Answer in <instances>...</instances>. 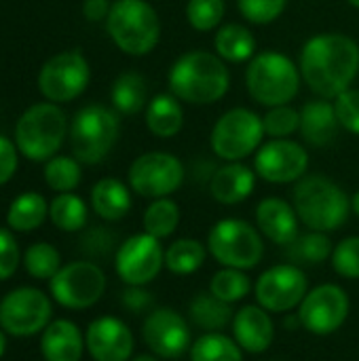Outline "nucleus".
Segmentation results:
<instances>
[{
	"instance_id": "obj_1",
	"label": "nucleus",
	"mask_w": 359,
	"mask_h": 361,
	"mask_svg": "<svg viewBox=\"0 0 359 361\" xmlns=\"http://www.w3.org/2000/svg\"><path fill=\"white\" fill-rule=\"evenodd\" d=\"M359 72L358 42L345 34H317L300 51V76L324 99L347 91Z\"/></svg>"
},
{
	"instance_id": "obj_2",
	"label": "nucleus",
	"mask_w": 359,
	"mask_h": 361,
	"mask_svg": "<svg viewBox=\"0 0 359 361\" xmlns=\"http://www.w3.org/2000/svg\"><path fill=\"white\" fill-rule=\"evenodd\" d=\"M169 91L193 106L214 104L226 95L231 74L220 55L209 51H190L176 59L167 74Z\"/></svg>"
},
{
	"instance_id": "obj_3",
	"label": "nucleus",
	"mask_w": 359,
	"mask_h": 361,
	"mask_svg": "<svg viewBox=\"0 0 359 361\" xmlns=\"http://www.w3.org/2000/svg\"><path fill=\"white\" fill-rule=\"evenodd\" d=\"M292 201L298 220L320 233L341 228L351 212V201L345 190L326 176H307L298 180Z\"/></svg>"
},
{
	"instance_id": "obj_4",
	"label": "nucleus",
	"mask_w": 359,
	"mask_h": 361,
	"mask_svg": "<svg viewBox=\"0 0 359 361\" xmlns=\"http://www.w3.org/2000/svg\"><path fill=\"white\" fill-rule=\"evenodd\" d=\"M245 85L262 106H284L296 97L300 87V72L294 61L279 51H264L250 59L245 70Z\"/></svg>"
},
{
	"instance_id": "obj_5",
	"label": "nucleus",
	"mask_w": 359,
	"mask_h": 361,
	"mask_svg": "<svg viewBox=\"0 0 359 361\" xmlns=\"http://www.w3.org/2000/svg\"><path fill=\"white\" fill-rule=\"evenodd\" d=\"M106 27L123 53L138 57L150 53L161 36L159 15L146 0H116L108 13Z\"/></svg>"
},
{
	"instance_id": "obj_6",
	"label": "nucleus",
	"mask_w": 359,
	"mask_h": 361,
	"mask_svg": "<svg viewBox=\"0 0 359 361\" xmlns=\"http://www.w3.org/2000/svg\"><path fill=\"white\" fill-rule=\"evenodd\" d=\"M207 250L226 269L250 271L264 256L260 233L245 220L226 218L214 224L207 237Z\"/></svg>"
},
{
	"instance_id": "obj_7",
	"label": "nucleus",
	"mask_w": 359,
	"mask_h": 361,
	"mask_svg": "<svg viewBox=\"0 0 359 361\" xmlns=\"http://www.w3.org/2000/svg\"><path fill=\"white\" fill-rule=\"evenodd\" d=\"M66 135V114L53 104H36L17 121L15 140L21 154L32 161L53 157Z\"/></svg>"
},
{
	"instance_id": "obj_8",
	"label": "nucleus",
	"mask_w": 359,
	"mask_h": 361,
	"mask_svg": "<svg viewBox=\"0 0 359 361\" xmlns=\"http://www.w3.org/2000/svg\"><path fill=\"white\" fill-rule=\"evenodd\" d=\"M118 140V118L104 106H87L76 112L70 129L72 152L80 163L95 165L108 157Z\"/></svg>"
},
{
	"instance_id": "obj_9",
	"label": "nucleus",
	"mask_w": 359,
	"mask_h": 361,
	"mask_svg": "<svg viewBox=\"0 0 359 361\" xmlns=\"http://www.w3.org/2000/svg\"><path fill=\"white\" fill-rule=\"evenodd\" d=\"M262 118L248 110V108H233L218 118L212 129V150L229 161L235 163L239 159L250 157L264 137Z\"/></svg>"
},
{
	"instance_id": "obj_10",
	"label": "nucleus",
	"mask_w": 359,
	"mask_h": 361,
	"mask_svg": "<svg viewBox=\"0 0 359 361\" xmlns=\"http://www.w3.org/2000/svg\"><path fill=\"white\" fill-rule=\"evenodd\" d=\"M53 298L66 309H89L106 292V275L95 262H70L49 281Z\"/></svg>"
},
{
	"instance_id": "obj_11",
	"label": "nucleus",
	"mask_w": 359,
	"mask_h": 361,
	"mask_svg": "<svg viewBox=\"0 0 359 361\" xmlns=\"http://www.w3.org/2000/svg\"><path fill=\"white\" fill-rule=\"evenodd\" d=\"M51 300L36 288H17L0 302V328L17 338L34 336L51 322Z\"/></svg>"
},
{
	"instance_id": "obj_12",
	"label": "nucleus",
	"mask_w": 359,
	"mask_h": 361,
	"mask_svg": "<svg viewBox=\"0 0 359 361\" xmlns=\"http://www.w3.org/2000/svg\"><path fill=\"white\" fill-rule=\"evenodd\" d=\"M184 165L169 152H146L129 167V186L146 199H163L184 182Z\"/></svg>"
},
{
	"instance_id": "obj_13",
	"label": "nucleus",
	"mask_w": 359,
	"mask_h": 361,
	"mask_svg": "<svg viewBox=\"0 0 359 361\" xmlns=\"http://www.w3.org/2000/svg\"><path fill=\"white\" fill-rule=\"evenodd\" d=\"M349 296L341 286L324 283L307 292L298 307L300 326L315 336H330L343 328L349 317Z\"/></svg>"
},
{
	"instance_id": "obj_14",
	"label": "nucleus",
	"mask_w": 359,
	"mask_h": 361,
	"mask_svg": "<svg viewBox=\"0 0 359 361\" xmlns=\"http://www.w3.org/2000/svg\"><path fill=\"white\" fill-rule=\"evenodd\" d=\"M309 281L298 264H277L264 271L256 281V300L269 313H286L305 300Z\"/></svg>"
},
{
	"instance_id": "obj_15",
	"label": "nucleus",
	"mask_w": 359,
	"mask_h": 361,
	"mask_svg": "<svg viewBox=\"0 0 359 361\" xmlns=\"http://www.w3.org/2000/svg\"><path fill=\"white\" fill-rule=\"evenodd\" d=\"M165 267V250L161 247V239L142 233L129 237L116 252L114 269L116 275L127 286H148L157 279L161 269Z\"/></svg>"
},
{
	"instance_id": "obj_16",
	"label": "nucleus",
	"mask_w": 359,
	"mask_h": 361,
	"mask_svg": "<svg viewBox=\"0 0 359 361\" xmlns=\"http://www.w3.org/2000/svg\"><path fill=\"white\" fill-rule=\"evenodd\" d=\"M89 85V63L78 51H66L51 57L40 74L38 89L51 102H70Z\"/></svg>"
},
{
	"instance_id": "obj_17",
	"label": "nucleus",
	"mask_w": 359,
	"mask_h": 361,
	"mask_svg": "<svg viewBox=\"0 0 359 361\" xmlns=\"http://www.w3.org/2000/svg\"><path fill=\"white\" fill-rule=\"evenodd\" d=\"M254 167L256 173L271 184H290L305 178L309 154L298 142L288 137L271 140L256 152Z\"/></svg>"
},
{
	"instance_id": "obj_18",
	"label": "nucleus",
	"mask_w": 359,
	"mask_h": 361,
	"mask_svg": "<svg viewBox=\"0 0 359 361\" xmlns=\"http://www.w3.org/2000/svg\"><path fill=\"white\" fill-rule=\"evenodd\" d=\"M142 336L146 347L161 360H178L193 347L186 319L174 309L152 311L142 326Z\"/></svg>"
},
{
	"instance_id": "obj_19",
	"label": "nucleus",
	"mask_w": 359,
	"mask_h": 361,
	"mask_svg": "<svg viewBox=\"0 0 359 361\" xmlns=\"http://www.w3.org/2000/svg\"><path fill=\"white\" fill-rule=\"evenodd\" d=\"M85 345L95 361H129L133 355V334L116 317H99L89 324Z\"/></svg>"
},
{
	"instance_id": "obj_20",
	"label": "nucleus",
	"mask_w": 359,
	"mask_h": 361,
	"mask_svg": "<svg viewBox=\"0 0 359 361\" xmlns=\"http://www.w3.org/2000/svg\"><path fill=\"white\" fill-rule=\"evenodd\" d=\"M233 338L248 353H264L275 341V326L267 309L248 305L233 317Z\"/></svg>"
},
{
	"instance_id": "obj_21",
	"label": "nucleus",
	"mask_w": 359,
	"mask_h": 361,
	"mask_svg": "<svg viewBox=\"0 0 359 361\" xmlns=\"http://www.w3.org/2000/svg\"><path fill=\"white\" fill-rule=\"evenodd\" d=\"M256 226L267 239L288 247L298 237V214L288 201L269 197L256 207Z\"/></svg>"
},
{
	"instance_id": "obj_22",
	"label": "nucleus",
	"mask_w": 359,
	"mask_h": 361,
	"mask_svg": "<svg viewBox=\"0 0 359 361\" xmlns=\"http://www.w3.org/2000/svg\"><path fill=\"white\" fill-rule=\"evenodd\" d=\"M339 118L334 104L328 99H311L300 110V135L307 144L322 148L328 146L339 131Z\"/></svg>"
},
{
	"instance_id": "obj_23",
	"label": "nucleus",
	"mask_w": 359,
	"mask_h": 361,
	"mask_svg": "<svg viewBox=\"0 0 359 361\" xmlns=\"http://www.w3.org/2000/svg\"><path fill=\"white\" fill-rule=\"evenodd\" d=\"M85 347L80 330L68 319L49 324L40 338V353L47 361H80Z\"/></svg>"
},
{
	"instance_id": "obj_24",
	"label": "nucleus",
	"mask_w": 359,
	"mask_h": 361,
	"mask_svg": "<svg viewBox=\"0 0 359 361\" xmlns=\"http://www.w3.org/2000/svg\"><path fill=\"white\" fill-rule=\"evenodd\" d=\"M254 184H256L254 171L250 167L241 165L239 161H235V163H229V165L216 169V173L212 176V182H209V190L218 203L237 205L252 195Z\"/></svg>"
},
{
	"instance_id": "obj_25",
	"label": "nucleus",
	"mask_w": 359,
	"mask_h": 361,
	"mask_svg": "<svg viewBox=\"0 0 359 361\" xmlns=\"http://www.w3.org/2000/svg\"><path fill=\"white\" fill-rule=\"evenodd\" d=\"M146 125L157 137L167 140L178 135L184 125V110L180 99L174 93H159L152 97L146 108Z\"/></svg>"
},
{
	"instance_id": "obj_26",
	"label": "nucleus",
	"mask_w": 359,
	"mask_h": 361,
	"mask_svg": "<svg viewBox=\"0 0 359 361\" xmlns=\"http://www.w3.org/2000/svg\"><path fill=\"white\" fill-rule=\"evenodd\" d=\"M91 205L95 214L108 222L125 218L131 209V195L121 180L104 178L91 190Z\"/></svg>"
},
{
	"instance_id": "obj_27",
	"label": "nucleus",
	"mask_w": 359,
	"mask_h": 361,
	"mask_svg": "<svg viewBox=\"0 0 359 361\" xmlns=\"http://www.w3.org/2000/svg\"><path fill=\"white\" fill-rule=\"evenodd\" d=\"M216 53L231 63L248 61L256 55V38L254 34L239 23H226L216 32L214 38Z\"/></svg>"
},
{
	"instance_id": "obj_28",
	"label": "nucleus",
	"mask_w": 359,
	"mask_h": 361,
	"mask_svg": "<svg viewBox=\"0 0 359 361\" xmlns=\"http://www.w3.org/2000/svg\"><path fill=\"white\" fill-rule=\"evenodd\" d=\"M47 214H49L47 201L38 192H23L11 203L6 222L17 233H30L44 222Z\"/></svg>"
},
{
	"instance_id": "obj_29",
	"label": "nucleus",
	"mask_w": 359,
	"mask_h": 361,
	"mask_svg": "<svg viewBox=\"0 0 359 361\" xmlns=\"http://www.w3.org/2000/svg\"><path fill=\"white\" fill-rule=\"evenodd\" d=\"M190 319L195 326L207 330V332H218L224 326L233 324V309L229 302L218 300L212 292L209 294H197L190 302Z\"/></svg>"
},
{
	"instance_id": "obj_30",
	"label": "nucleus",
	"mask_w": 359,
	"mask_h": 361,
	"mask_svg": "<svg viewBox=\"0 0 359 361\" xmlns=\"http://www.w3.org/2000/svg\"><path fill=\"white\" fill-rule=\"evenodd\" d=\"M148 102L146 78L138 72L121 74L112 85V104L121 114H135Z\"/></svg>"
},
{
	"instance_id": "obj_31",
	"label": "nucleus",
	"mask_w": 359,
	"mask_h": 361,
	"mask_svg": "<svg viewBox=\"0 0 359 361\" xmlns=\"http://www.w3.org/2000/svg\"><path fill=\"white\" fill-rule=\"evenodd\" d=\"M205 262V245L197 239H178L165 250V269L174 275H193Z\"/></svg>"
},
{
	"instance_id": "obj_32",
	"label": "nucleus",
	"mask_w": 359,
	"mask_h": 361,
	"mask_svg": "<svg viewBox=\"0 0 359 361\" xmlns=\"http://www.w3.org/2000/svg\"><path fill=\"white\" fill-rule=\"evenodd\" d=\"M190 361H243V349L235 338L207 332L190 347Z\"/></svg>"
},
{
	"instance_id": "obj_33",
	"label": "nucleus",
	"mask_w": 359,
	"mask_h": 361,
	"mask_svg": "<svg viewBox=\"0 0 359 361\" xmlns=\"http://www.w3.org/2000/svg\"><path fill=\"white\" fill-rule=\"evenodd\" d=\"M332 241L326 237V233L320 231L298 235L288 245V256L294 264H320L326 258H332Z\"/></svg>"
},
{
	"instance_id": "obj_34",
	"label": "nucleus",
	"mask_w": 359,
	"mask_h": 361,
	"mask_svg": "<svg viewBox=\"0 0 359 361\" xmlns=\"http://www.w3.org/2000/svg\"><path fill=\"white\" fill-rule=\"evenodd\" d=\"M49 216H51V222L59 231L74 233L87 224V205L80 197L70 195V192H61L59 197H55L51 201Z\"/></svg>"
},
{
	"instance_id": "obj_35",
	"label": "nucleus",
	"mask_w": 359,
	"mask_h": 361,
	"mask_svg": "<svg viewBox=\"0 0 359 361\" xmlns=\"http://www.w3.org/2000/svg\"><path fill=\"white\" fill-rule=\"evenodd\" d=\"M178 224H180V207L167 197L154 199L144 212V231L157 239L171 237Z\"/></svg>"
},
{
	"instance_id": "obj_36",
	"label": "nucleus",
	"mask_w": 359,
	"mask_h": 361,
	"mask_svg": "<svg viewBox=\"0 0 359 361\" xmlns=\"http://www.w3.org/2000/svg\"><path fill=\"white\" fill-rule=\"evenodd\" d=\"M209 292L222 300V302H229V305H235L239 300H243L250 292H252V281L250 277L245 275V271H239V269H222L218 271L212 281H209Z\"/></svg>"
},
{
	"instance_id": "obj_37",
	"label": "nucleus",
	"mask_w": 359,
	"mask_h": 361,
	"mask_svg": "<svg viewBox=\"0 0 359 361\" xmlns=\"http://www.w3.org/2000/svg\"><path fill=\"white\" fill-rule=\"evenodd\" d=\"M23 267L34 279H53L61 269V256L51 243H34L23 254Z\"/></svg>"
},
{
	"instance_id": "obj_38",
	"label": "nucleus",
	"mask_w": 359,
	"mask_h": 361,
	"mask_svg": "<svg viewBox=\"0 0 359 361\" xmlns=\"http://www.w3.org/2000/svg\"><path fill=\"white\" fill-rule=\"evenodd\" d=\"M44 180L49 188L57 192H70L80 182V167L70 157H55L44 167Z\"/></svg>"
},
{
	"instance_id": "obj_39",
	"label": "nucleus",
	"mask_w": 359,
	"mask_h": 361,
	"mask_svg": "<svg viewBox=\"0 0 359 361\" xmlns=\"http://www.w3.org/2000/svg\"><path fill=\"white\" fill-rule=\"evenodd\" d=\"M224 8V0H188L186 19L195 30L209 32L222 23Z\"/></svg>"
},
{
	"instance_id": "obj_40",
	"label": "nucleus",
	"mask_w": 359,
	"mask_h": 361,
	"mask_svg": "<svg viewBox=\"0 0 359 361\" xmlns=\"http://www.w3.org/2000/svg\"><path fill=\"white\" fill-rule=\"evenodd\" d=\"M262 125L267 135H271L273 140H284L300 129V112H296L288 104L275 106L262 116Z\"/></svg>"
},
{
	"instance_id": "obj_41",
	"label": "nucleus",
	"mask_w": 359,
	"mask_h": 361,
	"mask_svg": "<svg viewBox=\"0 0 359 361\" xmlns=\"http://www.w3.org/2000/svg\"><path fill=\"white\" fill-rule=\"evenodd\" d=\"M332 267L345 279H359V237H347L334 247Z\"/></svg>"
},
{
	"instance_id": "obj_42",
	"label": "nucleus",
	"mask_w": 359,
	"mask_h": 361,
	"mask_svg": "<svg viewBox=\"0 0 359 361\" xmlns=\"http://www.w3.org/2000/svg\"><path fill=\"white\" fill-rule=\"evenodd\" d=\"M288 0H237L241 15L258 25L275 21L286 11Z\"/></svg>"
},
{
	"instance_id": "obj_43",
	"label": "nucleus",
	"mask_w": 359,
	"mask_h": 361,
	"mask_svg": "<svg viewBox=\"0 0 359 361\" xmlns=\"http://www.w3.org/2000/svg\"><path fill=\"white\" fill-rule=\"evenodd\" d=\"M334 110L339 125L349 133L359 135V89H347L334 97Z\"/></svg>"
},
{
	"instance_id": "obj_44",
	"label": "nucleus",
	"mask_w": 359,
	"mask_h": 361,
	"mask_svg": "<svg viewBox=\"0 0 359 361\" xmlns=\"http://www.w3.org/2000/svg\"><path fill=\"white\" fill-rule=\"evenodd\" d=\"M19 267V247L15 237L0 228V281H6Z\"/></svg>"
},
{
	"instance_id": "obj_45",
	"label": "nucleus",
	"mask_w": 359,
	"mask_h": 361,
	"mask_svg": "<svg viewBox=\"0 0 359 361\" xmlns=\"http://www.w3.org/2000/svg\"><path fill=\"white\" fill-rule=\"evenodd\" d=\"M123 305L133 313H142L152 307V294L146 292L144 286H129L123 292Z\"/></svg>"
},
{
	"instance_id": "obj_46",
	"label": "nucleus",
	"mask_w": 359,
	"mask_h": 361,
	"mask_svg": "<svg viewBox=\"0 0 359 361\" xmlns=\"http://www.w3.org/2000/svg\"><path fill=\"white\" fill-rule=\"evenodd\" d=\"M17 169V152L15 146L0 135V186L6 184Z\"/></svg>"
},
{
	"instance_id": "obj_47",
	"label": "nucleus",
	"mask_w": 359,
	"mask_h": 361,
	"mask_svg": "<svg viewBox=\"0 0 359 361\" xmlns=\"http://www.w3.org/2000/svg\"><path fill=\"white\" fill-rule=\"evenodd\" d=\"M110 4L108 0H85L83 4V13L89 21H102V19H108V13H110Z\"/></svg>"
},
{
	"instance_id": "obj_48",
	"label": "nucleus",
	"mask_w": 359,
	"mask_h": 361,
	"mask_svg": "<svg viewBox=\"0 0 359 361\" xmlns=\"http://www.w3.org/2000/svg\"><path fill=\"white\" fill-rule=\"evenodd\" d=\"M351 209L359 216V190L353 195V199H351Z\"/></svg>"
},
{
	"instance_id": "obj_49",
	"label": "nucleus",
	"mask_w": 359,
	"mask_h": 361,
	"mask_svg": "<svg viewBox=\"0 0 359 361\" xmlns=\"http://www.w3.org/2000/svg\"><path fill=\"white\" fill-rule=\"evenodd\" d=\"M4 349H6V336H4V332L0 330V357H2V353H4Z\"/></svg>"
},
{
	"instance_id": "obj_50",
	"label": "nucleus",
	"mask_w": 359,
	"mask_h": 361,
	"mask_svg": "<svg viewBox=\"0 0 359 361\" xmlns=\"http://www.w3.org/2000/svg\"><path fill=\"white\" fill-rule=\"evenodd\" d=\"M131 361H159L154 355H138V357H133Z\"/></svg>"
},
{
	"instance_id": "obj_51",
	"label": "nucleus",
	"mask_w": 359,
	"mask_h": 361,
	"mask_svg": "<svg viewBox=\"0 0 359 361\" xmlns=\"http://www.w3.org/2000/svg\"><path fill=\"white\" fill-rule=\"evenodd\" d=\"M349 4H353V6H358L359 8V0H349Z\"/></svg>"
}]
</instances>
